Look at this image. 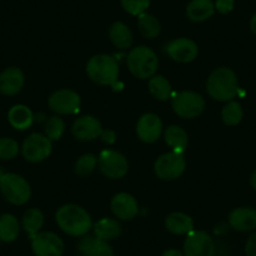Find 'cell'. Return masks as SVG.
<instances>
[{
  "instance_id": "obj_1",
  "label": "cell",
  "mask_w": 256,
  "mask_h": 256,
  "mask_svg": "<svg viewBox=\"0 0 256 256\" xmlns=\"http://www.w3.org/2000/svg\"><path fill=\"white\" fill-rule=\"evenodd\" d=\"M56 221L59 228L72 238H83L93 228L92 218L88 211L74 204L59 208L56 214Z\"/></svg>"
},
{
  "instance_id": "obj_2",
  "label": "cell",
  "mask_w": 256,
  "mask_h": 256,
  "mask_svg": "<svg viewBox=\"0 0 256 256\" xmlns=\"http://www.w3.org/2000/svg\"><path fill=\"white\" fill-rule=\"evenodd\" d=\"M206 90L212 100L230 102L238 93V80L235 72L228 67L214 70L206 82Z\"/></svg>"
},
{
  "instance_id": "obj_3",
  "label": "cell",
  "mask_w": 256,
  "mask_h": 256,
  "mask_svg": "<svg viewBox=\"0 0 256 256\" xmlns=\"http://www.w3.org/2000/svg\"><path fill=\"white\" fill-rule=\"evenodd\" d=\"M86 72L92 82L100 86L114 87L120 76V66L113 56L108 54H97L88 60Z\"/></svg>"
},
{
  "instance_id": "obj_4",
  "label": "cell",
  "mask_w": 256,
  "mask_h": 256,
  "mask_svg": "<svg viewBox=\"0 0 256 256\" xmlns=\"http://www.w3.org/2000/svg\"><path fill=\"white\" fill-rule=\"evenodd\" d=\"M157 54L146 46L132 48L127 56V66L132 76L138 80H148L154 77L158 68Z\"/></svg>"
},
{
  "instance_id": "obj_5",
  "label": "cell",
  "mask_w": 256,
  "mask_h": 256,
  "mask_svg": "<svg viewBox=\"0 0 256 256\" xmlns=\"http://www.w3.org/2000/svg\"><path fill=\"white\" fill-rule=\"evenodd\" d=\"M0 192L12 205H26L32 198L30 184L23 176L13 172H4L0 178Z\"/></svg>"
},
{
  "instance_id": "obj_6",
  "label": "cell",
  "mask_w": 256,
  "mask_h": 256,
  "mask_svg": "<svg viewBox=\"0 0 256 256\" xmlns=\"http://www.w3.org/2000/svg\"><path fill=\"white\" fill-rule=\"evenodd\" d=\"M171 106L174 112L184 120L196 118L205 110V100L201 94L192 90H182L171 96Z\"/></svg>"
},
{
  "instance_id": "obj_7",
  "label": "cell",
  "mask_w": 256,
  "mask_h": 256,
  "mask_svg": "<svg viewBox=\"0 0 256 256\" xmlns=\"http://www.w3.org/2000/svg\"><path fill=\"white\" fill-rule=\"evenodd\" d=\"M154 170L158 178L164 180V181H172L184 174V170H186V160H184V154H178V152H166L156 160Z\"/></svg>"
},
{
  "instance_id": "obj_8",
  "label": "cell",
  "mask_w": 256,
  "mask_h": 256,
  "mask_svg": "<svg viewBox=\"0 0 256 256\" xmlns=\"http://www.w3.org/2000/svg\"><path fill=\"white\" fill-rule=\"evenodd\" d=\"M97 164L100 174L110 180L122 178L130 168L124 154L113 150H103L97 157Z\"/></svg>"
},
{
  "instance_id": "obj_9",
  "label": "cell",
  "mask_w": 256,
  "mask_h": 256,
  "mask_svg": "<svg viewBox=\"0 0 256 256\" xmlns=\"http://www.w3.org/2000/svg\"><path fill=\"white\" fill-rule=\"evenodd\" d=\"M52 141L42 134H32L24 140L20 147L24 160L30 164H38L48 158L52 154Z\"/></svg>"
},
{
  "instance_id": "obj_10",
  "label": "cell",
  "mask_w": 256,
  "mask_h": 256,
  "mask_svg": "<svg viewBox=\"0 0 256 256\" xmlns=\"http://www.w3.org/2000/svg\"><path fill=\"white\" fill-rule=\"evenodd\" d=\"M182 252L184 256H214L215 242L206 231L194 230L186 235Z\"/></svg>"
},
{
  "instance_id": "obj_11",
  "label": "cell",
  "mask_w": 256,
  "mask_h": 256,
  "mask_svg": "<svg viewBox=\"0 0 256 256\" xmlns=\"http://www.w3.org/2000/svg\"><path fill=\"white\" fill-rule=\"evenodd\" d=\"M48 106L60 116L77 114L80 110V97L72 90H59L48 98Z\"/></svg>"
},
{
  "instance_id": "obj_12",
  "label": "cell",
  "mask_w": 256,
  "mask_h": 256,
  "mask_svg": "<svg viewBox=\"0 0 256 256\" xmlns=\"http://www.w3.org/2000/svg\"><path fill=\"white\" fill-rule=\"evenodd\" d=\"M32 240V251L36 256H62L64 242L52 231H40Z\"/></svg>"
},
{
  "instance_id": "obj_13",
  "label": "cell",
  "mask_w": 256,
  "mask_h": 256,
  "mask_svg": "<svg viewBox=\"0 0 256 256\" xmlns=\"http://www.w3.org/2000/svg\"><path fill=\"white\" fill-rule=\"evenodd\" d=\"M166 53L170 58L178 63H191L198 56L196 42L188 38H177L166 46Z\"/></svg>"
},
{
  "instance_id": "obj_14",
  "label": "cell",
  "mask_w": 256,
  "mask_h": 256,
  "mask_svg": "<svg viewBox=\"0 0 256 256\" xmlns=\"http://www.w3.org/2000/svg\"><path fill=\"white\" fill-rule=\"evenodd\" d=\"M164 131L161 118L154 113H146L138 120L136 132L138 138L144 144H154L161 137Z\"/></svg>"
},
{
  "instance_id": "obj_15",
  "label": "cell",
  "mask_w": 256,
  "mask_h": 256,
  "mask_svg": "<svg viewBox=\"0 0 256 256\" xmlns=\"http://www.w3.org/2000/svg\"><path fill=\"white\" fill-rule=\"evenodd\" d=\"M110 210L118 220L130 221L138 214V202L131 194L120 192L113 196L110 201Z\"/></svg>"
},
{
  "instance_id": "obj_16",
  "label": "cell",
  "mask_w": 256,
  "mask_h": 256,
  "mask_svg": "<svg viewBox=\"0 0 256 256\" xmlns=\"http://www.w3.org/2000/svg\"><path fill=\"white\" fill-rule=\"evenodd\" d=\"M102 132V123L94 116H83L77 118L72 126L73 136L80 141H93L100 137Z\"/></svg>"
},
{
  "instance_id": "obj_17",
  "label": "cell",
  "mask_w": 256,
  "mask_h": 256,
  "mask_svg": "<svg viewBox=\"0 0 256 256\" xmlns=\"http://www.w3.org/2000/svg\"><path fill=\"white\" fill-rule=\"evenodd\" d=\"M26 77L20 68L9 67L0 73V93L4 96H16L24 87Z\"/></svg>"
},
{
  "instance_id": "obj_18",
  "label": "cell",
  "mask_w": 256,
  "mask_h": 256,
  "mask_svg": "<svg viewBox=\"0 0 256 256\" xmlns=\"http://www.w3.org/2000/svg\"><path fill=\"white\" fill-rule=\"evenodd\" d=\"M228 224L234 230L240 231V232L254 231L256 228V208H235L228 215Z\"/></svg>"
},
{
  "instance_id": "obj_19",
  "label": "cell",
  "mask_w": 256,
  "mask_h": 256,
  "mask_svg": "<svg viewBox=\"0 0 256 256\" xmlns=\"http://www.w3.org/2000/svg\"><path fill=\"white\" fill-rule=\"evenodd\" d=\"M78 252L80 256H114L113 248L107 241L100 240L97 236H83L78 244Z\"/></svg>"
},
{
  "instance_id": "obj_20",
  "label": "cell",
  "mask_w": 256,
  "mask_h": 256,
  "mask_svg": "<svg viewBox=\"0 0 256 256\" xmlns=\"http://www.w3.org/2000/svg\"><path fill=\"white\" fill-rule=\"evenodd\" d=\"M215 12V3L212 0H191L186 6L187 18L194 23L208 20Z\"/></svg>"
},
{
  "instance_id": "obj_21",
  "label": "cell",
  "mask_w": 256,
  "mask_h": 256,
  "mask_svg": "<svg viewBox=\"0 0 256 256\" xmlns=\"http://www.w3.org/2000/svg\"><path fill=\"white\" fill-rule=\"evenodd\" d=\"M9 124L16 131H26L34 122V114L26 104H16L8 112Z\"/></svg>"
},
{
  "instance_id": "obj_22",
  "label": "cell",
  "mask_w": 256,
  "mask_h": 256,
  "mask_svg": "<svg viewBox=\"0 0 256 256\" xmlns=\"http://www.w3.org/2000/svg\"><path fill=\"white\" fill-rule=\"evenodd\" d=\"M164 226L174 235H188L194 231V220L184 212H171L164 220Z\"/></svg>"
},
{
  "instance_id": "obj_23",
  "label": "cell",
  "mask_w": 256,
  "mask_h": 256,
  "mask_svg": "<svg viewBox=\"0 0 256 256\" xmlns=\"http://www.w3.org/2000/svg\"><path fill=\"white\" fill-rule=\"evenodd\" d=\"M108 36H110L113 46L118 49H122V50L131 48L132 43H134V34H132L131 29L128 28L123 22H114L110 26Z\"/></svg>"
},
{
  "instance_id": "obj_24",
  "label": "cell",
  "mask_w": 256,
  "mask_h": 256,
  "mask_svg": "<svg viewBox=\"0 0 256 256\" xmlns=\"http://www.w3.org/2000/svg\"><path fill=\"white\" fill-rule=\"evenodd\" d=\"M93 232L94 236L104 241H112L120 236L122 234V226L114 218H103L96 224H93Z\"/></svg>"
},
{
  "instance_id": "obj_25",
  "label": "cell",
  "mask_w": 256,
  "mask_h": 256,
  "mask_svg": "<svg viewBox=\"0 0 256 256\" xmlns=\"http://www.w3.org/2000/svg\"><path fill=\"white\" fill-rule=\"evenodd\" d=\"M164 142L168 147H171L172 151L184 154L188 144V134L184 128L180 126H170L164 132Z\"/></svg>"
},
{
  "instance_id": "obj_26",
  "label": "cell",
  "mask_w": 256,
  "mask_h": 256,
  "mask_svg": "<svg viewBox=\"0 0 256 256\" xmlns=\"http://www.w3.org/2000/svg\"><path fill=\"white\" fill-rule=\"evenodd\" d=\"M22 225L18 218L12 214L0 215V241L10 244L18 238Z\"/></svg>"
},
{
  "instance_id": "obj_27",
  "label": "cell",
  "mask_w": 256,
  "mask_h": 256,
  "mask_svg": "<svg viewBox=\"0 0 256 256\" xmlns=\"http://www.w3.org/2000/svg\"><path fill=\"white\" fill-rule=\"evenodd\" d=\"M43 225L44 215L39 208H29L24 212L23 218H22V228L30 238H33L36 234L40 232Z\"/></svg>"
},
{
  "instance_id": "obj_28",
  "label": "cell",
  "mask_w": 256,
  "mask_h": 256,
  "mask_svg": "<svg viewBox=\"0 0 256 256\" xmlns=\"http://www.w3.org/2000/svg\"><path fill=\"white\" fill-rule=\"evenodd\" d=\"M138 30L146 39H154L161 33V24L158 19L150 13H142L137 18Z\"/></svg>"
},
{
  "instance_id": "obj_29",
  "label": "cell",
  "mask_w": 256,
  "mask_h": 256,
  "mask_svg": "<svg viewBox=\"0 0 256 256\" xmlns=\"http://www.w3.org/2000/svg\"><path fill=\"white\" fill-rule=\"evenodd\" d=\"M148 90L156 100H168L172 96L171 83L164 77V76H156L150 78L148 80Z\"/></svg>"
},
{
  "instance_id": "obj_30",
  "label": "cell",
  "mask_w": 256,
  "mask_h": 256,
  "mask_svg": "<svg viewBox=\"0 0 256 256\" xmlns=\"http://www.w3.org/2000/svg\"><path fill=\"white\" fill-rule=\"evenodd\" d=\"M244 110L238 102L230 100L221 110V118L226 126H236L242 120Z\"/></svg>"
},
{
  "instance_id": "obj_31",
  "label": "cell",
  "mask_w": 256,
  "mask_h": 256,
  "mask_svg": "<svg viewBox=\"0 0 256 256\" xmlns=\"http://www.w3.org/2000/svg\"><path fill=\"white\" fill-rule=\"evenodd\" d=\"M20 147L14 138L10 137H0V160L10 161L18 156Z\"/></svg>"
},
{
  "instance_id": "obj_32",
  "label": "cell",
  "mask_w": 256,
  "mask_h": 256,
  "mask_svg": "<svg viewBox=\"0 0 256 256\" xmlns=\"http://www.w3.org/2000/svg\"><path fill=\"white\" fill-rule=\"evenodd\" d=\"M64 130H66V123L58 116H53L49 118L46 123V136L53 141H58L63 136Z\"/></svg>"
},
{
  "instance_id": "obj_33",
  "label": "cell",
  "mask_w": 256,
  "mask_h": 256,
  "mask_svg": "<svg viewBox=\"0 0 256 256\" xmlns=\"http://www.w3.org/2000/svg\"><path fill=\"white\" fill-rule=\"evenodd\" d=\"M97 167V157L92 154H83L76 162V174L80 177L90 176Z\"/></svg>"
},
{
  "instance_id": "obj_34",
  "label": "cell",
  "mask_w": 256,
  "mask_h": 256,
  "mask_svg": "<svg viewBox=\"0 0 256 256\" xmlns=\"http://www.w3.org/2000/svg\"><path fill=\"white\" fill-rule=\"evenodd\" d=\"M151 0H120V6L126 13L138 16L142 13H146L150 8Z\"/></svg>"
},
{
  "instance_id": "obj_35",
  "label": "cell",
  "mask_w": 256,
  "mask_h": 256,
  "mask_svg": "<svg viewBox=\"0 0 256 256\" xmlns=\"http://www.w3.org/2000/svg\"><path fill=\"white\" fill-rule=\"evenodd\" d=\"M235 0H216L215 9L220 14H228L234 10Z\"/></svg>"
},
{
  "instance_id": "obj_36",
  "label": "cell",
  "mask_w": 256,
  "mask_h": 256,
  "mask_svg": "<svg viewBox=\"0 0 256 256\" xmlns=\"http://www.w3.org/2000/svg\"><path fill=\"white\" fill-rule=\"evenodd\" d=\"M245 254L246 256H256V232H254L246 241Z\"/></svg>"
},
{
  "instance_id": "obj_37",
  "label": "cell",
  "mask_w": 256,
  "mask_h": 256,
  "mask_svg": "<svg viewBox=\"0 0 256 256\" xmlns=\"http://www.w3.org/2000/svg\"><path fill=\"white\" fill-rule=\"evenodd\" d=\"M100 138H102V141L107 144H114L116 141L114 131H112V130H106V131H103L102 134H100Z\"/></svg>"
},
{
  "instance_id": "obj_38",
  "label": "cell",
  "mask_w": 256,
  "mask_h": 256,
  "mask_svg": "<svg viewBox=\"0 0 256 256\" xmlns=\"http://www.w3.org/2000/svg\"><path fill=\"white\" fill-rule=\"evenodd\" d=\"M161 256H184V255L182 251L177 250V248H168V250L164 251Z\"/></svg>"
},
{
  "instance_id": "obj_39",
  "label": "cell",
  "mask_w": 256,
  "mask_h": 256,
  "mask_svg": "<svg viewBox=\"0 0 256 256\" xmlns=\"http://www.w3.org/2000/svg\"><path fill=\"white\" fill-rule=\"evenodd\" d=\"M250 29H251V32H252V33L256 36V13L254 14L252 18H251V20H250Z\"/></svg>"
},
{
  "instance_id": "obj_40",
  "label": "cell",
  "mask_w": 256,
  "mask_h": 256,
  "mask_svg": "<svg viewBox=\"0 0 256 256\" xmlns=\"http://www.w3.org/2000/svg\"><path fill=\"white\" fill-rule=\"evenodd\" d=\"M250 184H251V187H252V188L256 191V170H255V171H254V174H251Z\"/></svg>"
},
{
  "instance_id": "obj_41",
  "label": "cell",
  "mask_w": 256,
  "mask_h": 256,
  "mask_svg": "<svg viewBox=\"0 0 256 256\" xmlns=\"http://www.w3.org/2000/svg\"><path fill=\"white\" fill-rule=\"evenodd\" d=\"M3 174H4V172L2 171V170H0V178H2V176H3Z\"/></svg>"
}]
</instances>
